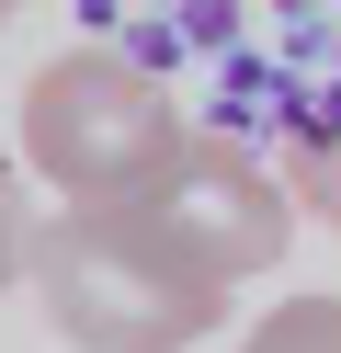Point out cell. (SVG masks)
Segmentation results:
<instances>
[{
	"label": "cell",
	"mask_w": 341,
	"mask_h": 353,
	"mask_svg": "<svg viewBox=\"0 0 341 353\" xmlns=\"http://www.w3.org/2000/svg\"><path fill=\"white\" fill-rule=\"evenodd\" d=\"M23 285L45 296V319H57L68 353H182V342H205V330L227 319V274L182 262L125 194L57 205L34 228Z\"/></svg>",
	"instance_id": "6da1fadb"
},
{
	"label": "cell",
	"mask_w": 341,
	"mask_h": 353,
	"mask_svg": "<svg viewBox=\"0 0 341 353\" xmlns=\"http://www.w3.org/2000/svg\"><path fill=\"white\" fill-rule=\"evenodd\" d=\"M171 148H182V103L114 46H68L23 80V171L57 183L68 205L148 194L171 171Z\"/></svg>",
	"instance_id": "7a4b0ae2"
},
{
	"label": "cell",
	"mask_w": 341,
	"mask_h": 353,
	"mask_svg": "<svg viewBox=\"0 0 341 353\" xmlns=\"http://www.w3.org/2000/svg\"><path fill=\"white\" fill-rule=\"evenodd\" d=\"M125 205L148 216L182 262H205V274H227V285L273 274L285 239H296V216H307L285 171H262L250 148H227V137H182L171 171H159L148 194H125Z\"/></svg>",
	"instance_id": "3957f363"
},
{
	"label": "cell",
	"mask_w": 341,
	"mask_h": 353,
	"mask_svg": "<svg viewBox=\"0 0 341 353\" xmlns=\"http://www.w3.org/2000/svg\"><path fill=\"white\" fill-rule=\"evenodd\" d=\"M239 353H341V296H285Z\"/></svg>",
	"instance_id": "277c9868"
},
{
	"label": "cell",
	"mask_w": 341,
	"mask_h": 353,
	"mask_svg": "<svg viewBox=\"0 0 341 353\" xmlns=\"http://www.w3.org/2000/svg\"><path fill=\"white\" fill-rule=\"evenodd\" d=\"M285 183H296V205H307L318 228H341V137H307V148H285Z\"/></svg>",
	"instance_id": "5b68a950"
},
{
	"label": "cell",
	"mask_w": 341,
	"mask_h": 353,
	"mask_svg": "<svg viewBox=\"0 0 341 353\" xmlns=\"http://www.w3.org/2000/svg\"><path fill=\"white\" fill-rule=\"evenodd\" d=\"M34 262V216H23V183H12V160H0V285Z\"/></svg>",
	"instance_id": "8992f818"
},
{
	"label": "cell",
	"mask_w": 341,
	"mask_h": 353,
	"mask_svg": "<svg viewBox=\"0 0 341 353\" xmlns=\"http://www.w3.org/2000/svg\"><path fill=\"white\" fill-rule=\"evenodd\" d=\"M12 12H23V0H0V23H12Z\"/></svg>",
	"instance_id": "52a82bcc"
}]
</instances>
